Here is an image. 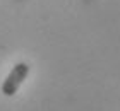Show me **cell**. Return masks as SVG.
I'll list each match as a JSON object with an SVG mask.
<instances>
[{"instance_id": "1", "label": "cell", "mask_w": 120, "mask_h": 111, "mask_svg": "<svg viewBox=\"0 0 120 111\" xmlns=\"http://www.w3.org/2000/svg\"><path fill=\"white\" fill-rule=\"evenodd\" d=\"M29 70L31 67L26 63V62H19L14 65V68L10 70V74L7 75V79L4 80L2 84V94L4 96H14L15 92L19 91V87L22 86V82L26 80V77L29 75Z\"/></svg>"}]
</instances>
